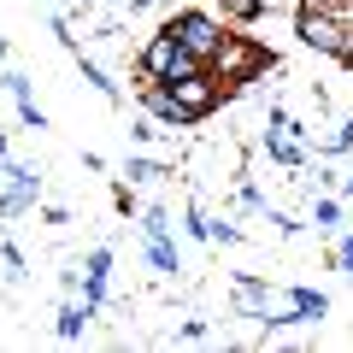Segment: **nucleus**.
I'll return each mask as SVG.
<instances>
[{"label": "nucleus", "instance_id": "obj_11", "mask_svg": "<svg viewBox=\"0 0 353 353\" xmlns=\"http://www.w3.org/2000/svg\"><path fill=\"white\" fill-rule=\"evenodd\" d=\"M148 259H153V271L171 277V271H176V241L171 236H148Z\"/></svg>", "mask_w": 353, "mask_h": 353}, {"label": "nucleus", "instance_id": "obj_2", "mask_svg": "<svg viewBox=\"0 0 353 353\" xmlns=\"http://www.w3.org/2000/svg\"><path fill=\"white\" fill-rule=\"evenodd\" d=\"M265 65H277V59H271V53H265L253 36H224V48L212 53V77H218L224 88H241V83H253V77H259Z\"/></svg>", "mask_w": 353, "mask_h": 353}, {"label": "nucleus", "instance_id": "obj_15", "mask_svg": "<svg viewBox=\"0 0 353 353\" xmlns=\"http://www.w3.org/2000/svg\"><path fill=\"white\" fill-rule=\"evenodd\" d=\"M0 88H6L12 101H30V77H18V71H6V77H0Z\"/></svg>", "mask_w": 353, "mask_h": 353}, {"label": "nucleus", "instance_id": "obj_3", "mask_svg": "<svg viewBox=\"0 0 353 353\" xmlns=\"http://www.w3.org/2000/svg\"><path fill=\"white\" fill-rule=\"evenodd\" d=\"M141 77H153V83H176V77H189V71H206L201 59H194L183 41L171 36V30H159V36H148V48H141Z\"/></svg>", "mask_w": 353, "mask_h": 353}, {"label": "nucleus", "instance_id": "obj_10", "mask_svg": "<svg viewBox=\"0 0 353 353\" xmlns=\"http://www.w3.org/2000/svg\"><path fill=\"white\" fill-rule=\"evenodd\" d=\"M289 306L301 312V324H306V318H324V312H330V294H324V289H294Z\"/></svg>", "mask_w": 353, "mask_h": 353}, {"label": "nucleus", "instance_id": "obj_12", "mask_svg": "<svg viewBox=\"0 0 353 353\" xmlns=\"http://www.w3.org/2000/svg\"><path fill=\"white\" fill-rule=\"evenodd\" d=\"M218 6H224L230 24H259L265 18V0H218Z\"/></svg>", "mask_w": 353, "mask_h": 353}, {"label": "nucleus", "instance_id": "obj_1", "mask_svg": "<svg viewBox=\"0 0 353 353\" xmlns=\"http://www.w3.org/2000/svg\"><path fill=\"white\" fill-rule=\"evenodd\" d=\"M347 30H353V24H347V12H341V0H301L294 36H301L312 53H341Z\"/></svg>", "mask_w": 353, "mask_h": 353}, {"label": "nucleus", "instance_id": "obj_14", "mask_svg": "<svg viewBox=\"0 0 353 353\" xmlns=\"http://www.w3.org/2000/svg\"><path fill=\"white\" fill-rule=\"evenodd\" d=\"M18 124L24 130H48V112H41L36 101H18Z\"/></svg>", "mask_w": 353, "mask_h": 353}, {"label": "nucleus", "instance_id": "obj_20", "mask_svg": "<svg viewBox=\"0 0 353 353\" xmlns=\"http://www.w3.org/2000/svg\"><path fill=\"white\" fill-rule=\"evenodd\" d=\"M336 271H347V277H353V236L336 248Z\"/></svg>", "mask_w": 353, "mask_h": 353}, {"label": "nucleus", "instance_id": "obj_22", "mask_svg": "<svg viewBox=\"0 0 353 353\" xmlns=\"http://www.w3.org/2000/svg\"><path fill=\"white\" fill-rule=\"evenodd\" d=\"M0 59H6V36H0Z\"/></svg>", "mask_w": 353, "mask_h": 353}, {"label": "nucleus", "instance_id": "obj_16", "mask_svg": "<svg viewBox=\"0 0 353 353\" xmlns=\"http://www.w3.org/2000/svg\"><path fill=\"white\" fill-rule=\"evenodd\" d=\"M124 176H130V183H148V176H159V165H153V159H130Z\"/></svg>", "mask_w": 353, "mask_h": 353}, {"label": "nucleus", "instance_id": "obj_4", "mask_svg": "<svg viewBox=\"0 0 353 353\" xmlns=\"http://www.w3.org/2000/svg\"><path fill=\"white\" fill-rule=\"evenodd\" d=\"M165 88H171V101L183 106V112H189V124L212 118V112H218V101L230 94V88L212 77V65H206V71H189V77H176V83H165Z\"/></svg>", "mask_w": 353, "mask_h": 353}, {"label": "nucleus", "instance_id": "obj_21", "mask_svg": "<svg viewBox=\"0 0 353 353\" xmlns=\"http://www.w3.org/2000/svg\"><path fill=\"white\" fill-rule=\"evenodd\" d=\"M0 165H6V136H0Z\"/></svg>", "mask_w": 353, "mask_h": 353}, {"label": "nucleus", "instance_id": "obj_23", "mask_svg": "<svg viewBox=\"0 0 353 353\" xmlns=\"http://www.w3.org/2000/svg\"><path fill=\"white\" fill-rule=\"evenodd\" d=\"M347 194H353V176H347Z\"/></svg>", "mask_w": 353, "mask_h": 353}, {"label": "nucleus", "instance_id": "obj_18", "mask_svg": "<svg viewBox=\"0 0 353 353\" xmlns=\"http://www.w3.org/2000/svg\"><path fill=\"white\" fill-rule=\"evenodd\" d=\"M206 236H212V241H241V230H236V224H224V218H218V224H206Z\"/></svg>", "mask_w": 353, "mask_h": 353}, {"label": "nucleus", "instance_id": "obj_7", "mask_svg": "<svg viewBox=\"0 0 353 353\" xmlns=\"http://www.w3.org/2000/svg\"><path fill=\"white\" fill-rule=\"evenodd\" d=\"M106 277H112V248H94L88 265H83V301L94 306V312L106 306Z\"/></svg>", "mask_w": 353, "mask_h": 353}, {"label": "nucleus", "instance_id": "obj_8", "mask_svg": "<svg viewBox=\"0 0 353 353\" xmlns=\"http://www.w3.org/2000/svg\"><path fill=\"white\" fill-rule=\"evenodd\" d=\"M88 318H94V306H88V301H65V306H59V336L77 341V336L88 330Z\"/></svg>", "mask_w": 353, "mask_h": 353}, {"label": "nucleus", "instance_id": "obj_13", "mask_svg": "<svg viewBox=\"0 0 353 353\" xmlns=\"http://www.w3.org/2000/svg\"><path fill=\"white\" fill-rule=\"evenodd\" d=\"M141 236H171V212L165 206H148L141 212Z\"/></svg>", "mask_w": 353, "mask_h": 353}, {"label": "nucleus", "instance_id": "obj_6", "mask_svg": "<svg viewBox=\"0 0 353 353\" xmlns=\"http://www.w3.org/2000/svg\"><path fill=\"white\" fill-rule=\"evenodd\" d=\"M6 183H12V189L0 194V218H18V212H30V206H36V189H41L36 165H12V159H6Z\"/></svg>", "mask_w": 353, "mask_h": 353}, {"label": "nucleus", "instance_id": "obj_17", "mask_svg": "<svg viewBox=\"0 0 353 353\" xmlns=\"http://www.w3.org/2000/svg\"><path fill=\"white\" fill-rule=\"evenodd\" d=\"M312 218L330 230V224H341V206H336V201H318V206H312Z\"/></svg>", "mask_w": 353, "mask_h": 353}, {"label": "nucleus", "instance_id": "obj_5", "mask_svg": "<svg viewBox=\"0 0 353 353\" xmlns=\"http://www.w3.org/2000/svg\"><path fill=\"white\" fill-rule=\"evenodd\" d=\"M165 30H171V36L183 41L201 65H212V53L224 48V24H218L212 12H171V18H165Z\"/></svg>", "mask_w": 353, "mask_h": 353}, {"label": "nucleus", "instance_id": "obj_19", "mask_svg": "<svg viewBox=\"0 0 353 353\" xmlns=\"http://www.w3.org/2000/svg\"><path fill=\"white\" fill-rule=\"evenodd\" d=\"M347 148H353V118L336 130V141H330V153H347Z\"/></svg>", "mask_w": 353, "mask_h": 353}, {"label": "nucleus", "instance_id": "obj_9", "mask_svg": "<svg viewBox=\"0 0 353 353\" xmlns=\"http://www.w3.org/2000/svg\"><path fill=\"white\" fill-rule=\"evenodd\" d=\"M236 306L248 318H265L271 312V294H265V283H236Z\"/></svg>", "mask_w": 353, "mask_h": 353}]
</instances>
